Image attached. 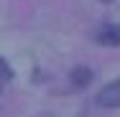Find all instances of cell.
<instances>
[{
  "label": "cell",
  "mask_w": 120,
  "mask_h": 117,
  "mask_svg": "<svg viewBox=\"0 0 120 117\" xmlns=\"http://www.w3.org/2000/svg\"><path fill=\"white\" fill-rule=\"evenodd\" d=\"M97 104L102 107H120V79L110 82L107 87H102L97 94Z\"/></svg>",
  "instance_id": "1"
},
{
  "label": "cell",
  "mask_w": 120,
  "mask_h": 117,
  "mask_svg": "<svg viewBox=\"0 0 120 117\" xmlns=\"http://www.w3.org/2000/svg\"><path fill=\"white\" fill-rule=\"evenodd\" d=\"M97 41L105 46H120V25H105L97 33Z\"/></svg>",
  "instance_id": "2"
}]
</instances>
